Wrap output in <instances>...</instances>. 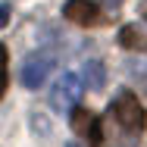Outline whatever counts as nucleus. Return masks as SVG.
Instances as JSON below:
<instances>
[{
  "label": "nucleus",
  "mask_w": 147,
  "mask_h": 147,
  "mask_svg": "<svg viewBox=\"0 0 147 147\" xmlns=\"http://www.w3.org/2000/svg\"><path fill=\"white\" fill-rule=\"evenodd\" d=\"M100 3H103L107 9H116V6H122V0H100Z\"/></svg>",
  "instance_id": "9"
},
{
  "label": "nucleus",
  "mask_w": 147,
  "mask_h": 147,
  "mask_svg": "<svg viewBox=\"0 0 147 147\" xmlns=\"http://www.w3.org/2000/svg\"><path fill=\"white\" fill-rule=\"evenodd\" d=\"M0 22H3V25L9 22V6H6V3H3V9H0Z\"/></svg>",
  "instance_id": "8"
},
{
  "label": "nucleus",
  "mask_w": 147,
  "mask_h": 147,
  "mask_svg": "<svg viewBox=\"0 0 147 147\" xmlns=\"http://www.w3.org/2000/svg\"><path fill=\"white\" fill-rule=\"evenodd\" d=\"M63 16L69 19V22H75V25H82V28H94L97 22H100V6L94 3V0H66V6H63Z\"/></svg>",
  "instance_id": "5"
},
{
  "label": "nucleus",
  "mask_w": 147,
  "mask_h": 147,
  "mask_svg": "<svg viewBox=\"0 0 147 147\" xmlns=\"http://www.w3.org/2000/svg\"><path fill=\"white\" fill-rule=\"evenodd\" d=\"M119 44H122L125 50H144V47H147V38H144V31L138 28V25H122V31H119Z\"/></svg>",
  "instance_id": "7"
},
{
  "label": "nucleus",
  "mask_w": 147,
  "mask_h": 147,
  "mask_svg": "<svg viewBox=\"0 0 147 147\" xmlns=\"http://www.w3.org/2000/svg\"><path fill=\"white\" fill-rule=\"evenodd\" d=\"M69 147H82V144H69Z\"/></svg>",
  "instance_id": "11"
},
{
  "label": "nucleus",
  "mask_w": 147,
  "mask_h": 147,
  "mask_svg": "<svg viewBox=\"0 0 147 147\" xmlns=\"http://www.w3.org/2000/svg\"><path fill=\"white\" fill-rule=\"evenodd\" d=\"M72 128H75V135H82L88 147H100L103 144V128H100V119L94 116L91 110L85 107H75L72 110Z\"/></svg>",
  "instance_id": "4"
},
{
  "label": "nucleus",
  "mask_w": 147,
  "mask_h": 147,
  "mask_svg": "<svg viewBox=\"0 0 147 147\" xmlns=\"http://www.w3.org/2000/svg\"><path fill=\"white\" fill-rule=\"evenodd\" d=\"M119 147H135V144H119Z\"/></svg>",
  "instance_id": "10"
},
{
  "label": "nucleus",
  "mask_w": 147,
  "mask_h": 147,
  "mask_svg": "<svg viewBox=\"0 0 147 147\" xmlns=\"http://www.w3.org/2000/svg\"><path fill=\"white\" fill-rule=\"evenodd\" d=\"M53 63H57V57L50 50H34L31 57H25V63H22V85L31 88V91L41 88L47 82L50 69H53Z\"/></svg>",
  "instance_id": "3"
},
{
  "label": "nucleus",
  "mask_w": 147,
  "mask_h": 147,
  "mask_svg": "<svg viewBox=\"0 0 147 147\" xmlns=\"http://www.w3.org/2000/svg\"><path fill=\"white\" fill-rule=\"evenodd\" d=\"M82 78H85V88L100 91L107 85V69H103V63H100V59H88L85 69H82Z\"/></svg>",
  "instance_id": "6"
},
{
  "label": "nucleus",
  "mask_w": 147,
  "mask_h": 147,
  "mask_svg": "<svg viewBox=\"0 0 147 147\" xmlns=\"http://www.w3.org/2000/svg\"><path fill=\"white\" fill-rule=\"evenodd\" d=\"M82 88H85L82 72H63L57 82H53V88H50V107H53L57 113L75 110V100H78Z\"/></svg>",
  "instance_id": "2"
},
{
  "label": "nucleus",
  "mask_w": 147,
  "mask_h": 147,
  "mask_svg": "<svg viewBox=\"0 0 147 147\" xmlns=\"http://www.w3.org/2000/svg\"><path fill=\"white\" fill-rule=\"evenodd\" d=\"M110 116L119 122V128L125 135H141L144 125H147V113L131 91H119L116 94V100L110 103Z\"/></svg>",
  "instance_id": "1"
}]
</instances>
